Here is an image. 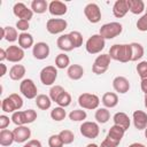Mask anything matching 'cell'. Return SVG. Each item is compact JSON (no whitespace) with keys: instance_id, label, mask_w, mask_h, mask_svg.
I'll return each mask as SVG.
<instances>
[{"instance_id":"obj_1","label":"cell","mask_w":147,"mask_h":147,"mask_svg":"<svg viewBox=\"0 0 147 147\" xmlns=\"http://www.w3.org/2000/svg\"><path fill=\"white\" fill-rule=\"evenodd\" d=\"M109 56L111 60L119 61L122 63H126L131 61L132 51L130 44H115L109 49Z\"/></svg>"},{"instance_id":"obj_2","label":"cell","mask_w":147,"mask_h":147,"mask_svg":"<svg viewBox=\"0 0 147 147\" xmlns=\"http://www.w3.org/2000/svg\"><path fill=\"white\" fill-rule=\"evenodd\" d=\"M11 122L16 126L21 125H26L30 123H33L37 119V111L33 109H28V110H17L11 114Z\"/></svg>"},{"instance_id":"obj_3","label":"cell","mask_w":147,"mask_h":147,"mask_svg":"<svg viewBox=\"0 0 147 147\" xmlns=\"http://www.w3.org/2000/svg\"><path fill=\"white\" fill-rule=\"evenodd\" d=\"M23 107V99L17 93H11L1 101V110L3 113H15Z\"/></svg>"},{"instance_id":"obj_4","label":"cell","mask_w":147,"mask_h":147,"mask_svg":"<svg viewBox=\"0 0 147 147\" xmlns=\"http://www.w3.org/2000/svg\"><path fill=\"white\" fill-rule=\"evenodd\" d=\"M123 31V25L118 22H110V23H106L103 24L100 30H99V34L105 38V39H114L115 37L119 36Z\"/></svg>"},{"instance_id":"obj_5","label":"cell","mask_w":147,"mask_h":147,"mask_svg":"<svg viewBox=\"0 0 147 147\" xmlns=\"http://www.w3.org/2000/svg\"><path fill=\"white\" fill-rule=\"evenodd\" d=\"M106 46V39L102 38L99 33L98 34H92L85 44L86 52L90 54H99Z\"/></svg>"},{"instance_id":"obj_6","label":"cell","mask_w":147,"mask_h":147,"mask_svg":"<svg viewBox=\"0 0 147 147\" xmlns=\"http://www.w3.org/2000/svg\"><path fill=\"white\" fill-rule=\"evenodd\" d=\"M78 105L83 109H88V110L98 109V107L100 105V99H99V96L96 94L83 93L78 98Z\"/></svg>"},{"instance_id":"obj_7","label":"cell","mask_w":147,"mask_h":147,"mask_svg":"<svg viewBox=\"0 0 147 147\" xmlns=\"http://www.w3.org/2000/svg\"><path fill=\"white\" fill-rule=\"evenodd\" d=\"M20 92L22 93L23 96H25L26 99H36L38 96V88L34 84V82L30 78H25L22 79V82L20 83Z\"/></svg>"},{"instance_id":"obj_8","label":"cell","mask_w":147,"mask_h":147,"mask_svg":"<svg viewBox=\"0 0 147 147\" xmlns=\"http://www.w3.org/2000/svg\"><path fill=\"white\" fill-rule=\"evenodd\" d=\"M110 56L109 54H101V55H98L96 59L94 60L93 62V65H92V71L95 74V75H102L105 74L109 65H110Z\"/></svg>"},{"instance_id":"obj_9","label":"cell","mask_w":147,"mask_h":147,"mask_svg":"<svg viewBox=\"0 0 147 147\" xmlns=\"http://www.w3.org/2000/svg\"><path fill=\"white\" fill-rule=\"evenodd\" d=\"M57 78V69L54 65H47L45 68L41 69L40 71V82L46 85V86H51L55 83Z\"/></svg>"},{"instance_id":"obj_10","label":"cell","mask_w":147,"mask_h":147,"mask_svg":"<svg viewBox=\"0 0 147 147\" xmlns=\"http://www.w3.org/2000/svg\"><path fill=\"white\" fill-rule=\"evenodd\" d=\"M79 131H80V134L87 139H94L99 136L100 133V129H99V125L98 123L95 122H83V124L80 125L79 127Z\"/></svg>"},{"instance_id":"obj_11","label":"cell","mask_w":147,"mask_h":147,"mask_svg":"<svg viewBox=\"0 0 147 147\" xmlns=\"http://www.w3.org/2000/svg\"><path fill=\"white\" fill-rule=\"evenodd\" d=\"M84 15L85 17L87 18V21L90 23H99L100 20H101V10H100V7L94 3V2H91V3H87L84 8Z\"/></svg>"},{"instance_id":"obj_12","label":"cell","mask_w":147,"mask_h":147,"mask_svg":"<svg viewBox=\"0 0 147 147\" xmlns=\"http://www.w3.org/2000/svg\"><path fill=\"white\" fill-rule=\"evenodd\" d=\"M68 26V23L64 18H49L46 22V30L51 34H59L63 32Z\"/></svg>"},{"instance_id":"obj_13","label":"cell","mask_w":147,"mask_h":147,"mask_svg":"<svg viewBox=\"0 0 147 147\" xmlns=\"http://www.w3.org/2000/svg\"><path fill=\"white\" fill-rule=\"evenodd\" d=\"M13 13L20 20H25V21H30L33 16V11L29 9L23 2H16L13 7Z\"/></svg>"},{"instance_id":"obj_14","label":"cell","mask_w":147,"mask_h":147,"mask_svg":"<svg viewBox=\"0 0 147 147\" xmlns=\"http://www.w3.org/2000/svg\"><path fill=\"white\" fill-rule=\"evenodd\" d=\"M49 46L47 42L44 41H39L37 44H34V46L32 47V55L34 59L37 60H45L48 57L49 55Z\"/></svg>"},{"instance_id":"obj_15","label":"cell","mask_w":147,"mask_h":147,"mask_svg":"<svg viewBox=\"0 0 147 147\" xmlns=\"http://www.w3.org/2000/svg\"><path fill=\"white\" fill-rule=\"evenodd\" d=\"M7 60L13 63H18L24 59V49L17 45H11L7 49Z\"/></svg>"},{"instance_id":"obj_16","label":"cell","mask_w":147,"mask_h":147,"mask_svg":"<svg viewBox=\"0 0 147 147\" xmlns=\"http://www.w3.org/2000/svg\"><path fill=\"white\" fill-rule=\"evenodd\" d=\"M113 87L114 90L119 94H125L130 90V82L124 76H117L113 80Z\"/></svg>"},{"instance_id":"obj_17","label":"cell","mask_w":147,"mask_h":147,"mask_svg":"<svg viewBox=\"0 0 147 147\" xmlns=\"http://www.w3.org/2000/svg\"><path fill=\"white\" fill-rule=\"evenodd\" d=\"M13 132H14L15 142H17V144H22V142L29 141V138L31 137V130L25 125L16 126L13 130Z\"/></svg>"},{"instance_id":"obj_18","label":"cell","mask_w":147,"mask_h":147,"mask_svg":"<svg viewBox=\"0 0 147 147\" xmlns=\"http://www.w3.org/2000/svg\"><path fill=\"white\" fill-rule=\"evenodd\" d=\"M48 11L53 16H63L68 11V7L60 0H53L48 5Z\"/></svg>"},{"instance_id":"obj_19","label":"cell","mask_w":147,"mask_h":147,"mask_svg":"<svg viewBox=\"0 0 147 147\" xmlns=\"http://www.w3.org/2000/svg\"><path fill=\"white\" fill-rule=\"evenodd\" d=\"M133 125L137 130H145L147 127V114L142 110H134L132 114Z\"/></svg>"},{"instance_id":"obj_20","label":"cell","mask_w":147,"mask_h":147,"mask_svg":"<svg viewBox=\"0 0 147 147\" xmlns=\"http://www.w3.org/2000/svg\"><path fill=\"white\" fill-rule=\"evenodd\" d=\"M129 11V6H127V0H117L115 1L113 6V14L117 18L124 17Z\"/></svg>"},{"instance_id":"obj_21","label":"cell","mask_w":147,"mask_h":147,"mask_svg":"<svg viewBox=\"0 0 147 147\" xmlns=\"http://www.w3.org/2000/svg\"><path fill=\"white\" fill-rule=\"evenodd\" d=\"M113 121H114V124H115V125H118V126L123 127L125 131L129 130L130 124H131L130 117H129L125 113H123V111L116 113V114L114 115V117H113Z\"/></svg>"},{"instance_id":"obj_22","label":"cell","mask_w":147,"mask_h":147,"mask_svg":"<svg viewBox=\"0 0 147 147\" xmlns=\"http://www.w3.org/2000/svg\"><path fill=\"white\" fill-rule=\"evenodd\" d=\"M18 33H17V29L13 28V26H5L1 29V39H6L8 42H14L16 40H18Z\"/></svg>"},{"instance_id":"obj_23","label":"cell","mask_w":147,"mask_h":147,"mask_svg":"<svg viewBox=\"0 0 147 147\" xmlns=\"http://www.w3.org/2000/svg\"><path fill=\"white\" fill-rule=\"evenodd\" d=\"M124 133H125V130H124L123 127H121V126L114 124L113 126H110L107 137L110 138V139H111L113 141H115L116 144H119L121 140H122V138L124 137Z\"/></svg>"},{"instance_id":"obj_24","label":"cell","mask_w":147,"mask_h":147,"mask_svg":"<svg viewBox=\"0 0 147 147\" xmlns=\"http://www.w3.org/2000/svg\"><path fill=\"white\" fill-rule=\"evenodd\" d=\"M56 45L63 52H70V51H72L75 48L72 42H71V40H70L69 33L68 34H61L56 40Z\"/></svg>"},{"instance_id":"obj_25","label":"cell","mask_w":147,"mask_h":147,"mask_svg":"<svg viewBox=\"0 0 147 147\" xmlns=\"http://www.w3.org/2000/svg\"><path fill=\"white\" fill-rule=\"evenodd\" d=\"M67 75L72 80H79L84 75V68L80 64H70L67 70Z\"/></svg>"},{"instance_id":"obj_26","label":"cell","mask_w":147,"mask_h":147,"mask_svg":"<svg viewBox=\"0 0 147 147\" xmlns=\"http://www.w3.org/2000/svg\"><path fill=\"white\" fill-rule=\"evenodd\" d=\"M101 101H102L105 108H114L118 103V95L114 92H107L102 95Z\"/></svg>"},{"instance_id":"obj_27","label":"cell","mask_w":147,"mask_h":147,"mask_svg":"<svg viewBox=\"0 0 147 147\" xmlns=\"http://www.w3.org/2000/svg\"><path fill=\"white\" fill-rule=\"evenodd\" d=\"M18 46L23 49H28L30 47H33V37L32 34L28 32H21L18 36Z\"/></svg>"},{"instance_id":"obj_28","label":"cell","mask_w":147,"mask_h":147,"mask_svg":"<svg viewBox=\"0 0 147 147\" xmlns=\"http://www.w3.org/2000/svg\"><path fill=\"white\" fill-rule=\"evenodd\" d=\"M14 141H15V138H14V132L13 131H10L8 129H5V130L0 131V145L1 146L8 147Z\"/></svg>"},{"instance_id":"obj_29","label":"cell","mask_w":147,"mask_h":147,"mask_svg":"<svg viewBox=\"0 0 147 147\" xmlns=\"http://www.w3.org/2000/svg\"><path fill=\"white\" fill-rule=\"evenodd\" d=\"M25 75V67L22 64H14L9 70V77L13 80H21Z\"/></svg>"},{"instance_id":"obj_30","label":"cell","mask_w":147,"mask_h":147,"mask_svg":"<svg viewBox=\"0 0 147 147\" xmlns=\"http://www.w3.org/2000/svg\"><path fill=\"white\" fill-rule=\"evenodd\" d=\"M129 11L134 15H139L145 10V2L142 0H127Z\"/></svg>"},{"instance_id":"obj_31","label":"cell","mask_w":147,"mask_h":147,"mask_svg":"<svg viewBox=\"0 0 147 147\" xmlns=\"http://www.w3.org/2000/svg\"><path fill=\"white\" fill-rule=\"evenodd\" d=\"M48 5L46 0H33L31 2V10L36 14H44L48 10Z\"/></svg>"},{"instance_id":"obj_32","label":"cell","mask_w":147,"mask_h":147,"mask_svg":"<svg viewBox=\"0 0 147 147\" xmlns=\"http://www.w3.org/2000/svg\"><path fill=\"white\" fill-rule=\"evenodd\" d=\"M36 105L39 109L41 110H47L51 108L52 106V100L49 98V95L46 94H38V96L36 98Z\"/></svg>"},{"instance_id":"obj_33","label":"cell","mask_w":147,"mask_h":147,"mask_svg":"<svg viewBox=\"0 0 147 147\" xmlns=\"http://www.w3.org/2000/svg\"><path fill=\"white\" fill-rule=\"evenodd\" d=\"M94 118L96 119L98 123L105 124L110 119V113H109V110L107 108H98L95 110Z\"/></svg>"},{"instance_id":"obj_34","label":"cell","mask_w":147,"mask_h":147,"mask_svg":"<svg viewBox=\"0 0 147 147\" xmlns=\"http://www.w3.org/2000/svg\"><path fill=\"white\" fill-rule=\"evenodd\" d=\"M130 46H131V51H132L131 61H138V60H140L144 56V53H145L142 45L139 44V42H131Z\"/></svg>"},{"instance_id":"obj_35","label":"cell","mask_w":147,"mask_h":147,"mask_svg":"<svg viewBox=\"0 0 147 147\" xmlns=\"http://www.w3.org/2000/svg\"><path fill=\"white\" fill-rule=\"evenodd\" d=\"M70 65V59L65 53H60L55 57V67L57 69H65Z\"/></svg>"},{"instance_id":"obj_36","label":"cell","mask_w":147,"mask_h":147,"mask_svg":"<svg viewBox=\"0 0 147 147\" xmlns=\"http://www.w3.org/2000/svg\"><path fill=\"white\" fill-rule=\"evenodd\" d=\"M65 116H67V111H65L64 108H62V107H55V108H53L52 111H51V117H52V119H54V121H56V122L63 121V119L65 118Z\"/></svg>"},{"instance_id":"obj_37","label":"cell","mask_w":147,"mask_h":147,"mask_svg":"<svg viewBox=\"0 0 147 147\" xmlns=\"http://www.w3.org/2000/svg\"><path fill=\"white\" fill-rule=\"evenodd\" d=\"M56 103L59 105V107H62V108H65V107L70 106V103H71V95H70V93L64 90L61 93V95L57 98Z\"/></svg>"},{"instance_id":"obj_38","label":"cell","mask_w":147,"mask_h":147,"mask_svg":"<svg viewBox=\"0 0 147 147\" xmlns=\"http://www.w3.org/2000/svg\"><path fill=\"white\" fill-rule=\"evenodd\" d=\"M86 117H87V114L83 109H75V110L70 111V114H69V118L72 122H82V121L86 119Z\"/></svg>"},{"instance_id":"obj_39","label":"cell","mask_w":147,"mask_h":147,"mask_svg":"<svg viewBox=\"0 0 147 147\" xmlns=\"http://www.w3.org/2000/svg\"><path fill=\"white\" fill-rule=\"evenodd\" d=\"M59 136L61 137V139H62V141H63L64 145H70V144H72L74 140H75V134H74V132H72L71 130H68V129L62 130V131L59 133Z\"/></svg>"},{"instance_id":"obj_40","label":"cell","mask_w":147,"mask_h":147,"mask_svg":"<svg viewBox=\"0 0 147 147\" xmlns=\"http://www.w3.org/2000/svg\"><path fill=\"white\" fill-rule=\"evenodd\" d=\"M69 37H70V40L74 45L75 48H78L83 45V36L79 31H71L69 32Z\"/></svg>"},{"instance_id":"obj_41","label":"cell","mask_w":147,"mask_h":147,"mask_svg":"<svg viewBox=\"0 0 147 147\" xmlns=\"http://www.w3.org/2000/svg\"><path fill=\"white\" fill-rule=\"evenodd\" d=\"M63 91H64V88L61 85H53L51 87V90H49V98H51V100L54 101V102H56L57 98L61 95V93Z\"/></svg>"},{"instance_id":"obj_42","label":"cell","mask_w":147,"mask_h":147,"mask_svg":"<svg viewBox=\"0 0 147 147\" xmlns=\"http://www.w3.org/2000/svg\"><path fill=\"white\" fill-rule=\"evenodd\" d=\"M137 72L140 77V79L147 78V61H141L137 64Z\"/></svg>"},{"instance_id":"obj_43","label":"cell","mask_w":147,"mask_h":147,"mask_svg":"<svg viewBox=\"0 0 147 147\" xmlns=\"http://www.w3.org/2000/svg\"><path fill=\"white\" fill-rule=\"evenodd\" d=\"M63 141L59 134H53L48 138V146L49 147H63Z\"/></svg>"},{"instance_id":"obj_44","label":"cell","mask_w":147,"mask_h":147,"mask_svg":"<svg viewBox=\"0 0 147 147\" xmlns=\"http://www.w3.org/2000/svg\"><path fill=\"white\" fill-rule=\"evenodd\" d=\"M137 28L141 32L147 31V13H145L138 21H137Z\"/></svg>"},{"instance_id":"obj_45","label":"cell","mask_w":147,"mask_h":147,"mask_svg":"<svg viewBox=\"0 0 147 147\" xmlns=\"http://www.w3.org/2000/svg\"><path fill=\"white\" fill-rule=\"evenodd\" d=\"M30 28V23L29 21H25V20H18L16 22V29L22 31V32H25L28 29Z\"/></svg>"},{"instance_id":"obj_46","label":"cell","mask_w":147,"mask_h":147,"mask_svg":"<svg viewBox=\"0 0 147 147\" xmlns=\"http://www.w3.org/2000/svg\"><path fill=\"white\" fill-rule=\"evenodd\" d=\"M9 123H10V119L7 115H5V114L0 115V129L1 130H5L9 125Z\"/></svg>"},{"instance_id":"obj_47","label":"cell","mask_w":147,"mask_h":147,"mask_svg":"<svg viewBox=\"0 0 147 147\" xmlns=\"http://www.w3.org/2000/svg\"><path fill=\"white\" fill-rule=\"evenodd\" d=\"M117 145H118V144H116L115 141H113L110 138L106 137V138H105V140L101 142L100 147H117Z\"/></svg>"},{"instance_id":"obj_48","label":"cell","mask_w":147,"mask_h":147,"mask_svg":"<svg viewBox=\"0 0 147 147\" xmlns=\"http://www.w3.org/2000/svg\"><path fill=\"white\" fill-rule=\"evenodd\" d=\"M26 144H28L30 147H42V146H41V142H40L39 140H37V139H31V140H29Z\"/></svg>"},{"instance_id":"obj_49","label":"cell","mask_w":147,"mask_h":147,"mask_svg":"<svg viewBox=\"0 0 147 147\" xmlns=\"http://www.w3.org/2000/svg\"><path fill=\"white\" fill-rule=\"evenodd\" d=\"M140 88H141V91H142L145 94H147V78H146V79H141Z\"/></svg>"},{"instance_id":"obj_50","label":"cell","mask_w":147,"mask_h":147,"mask_svg":"<svg viewBox=\"0 0 147 147\" xmlns=\"http://www.w3.org/2000/svg\"><path fill=\"white\" fill-rule=\"evenodd\" d=\"M5 60H7V52H6V49L0 48V61L3 62Z\"/></svg>"},{"instance_id":"obj_51","label":"cell","mask_w":147,"mask_h":147,"mask_svg":"<svg viewBox=\"0 0 147 147\" xmlns=\"http://www.w3.org/2000/svg\"><path fill=\"white\" fill-rule=\"evenodd\" d=\"M0 67H1V74H0V77H3V76L6 75V72H7V67H6V64H3L2 62L0 63Z\"/></svg>"},{"instance_id":"obj_52","label":"cell","mask_w":147,"mask_h":147,"mask_svg":"<svg viewBox=\"0 0 147 147\" xmlns=\"http://www.w3.org/2000/svg\"><path fill=\"white\" fill-rule=\"evenodd\" d=\"M129 147H146L144 144H140V142H133V144H131Z\"/></svg>"},{"instance_id":"obj_53","label":"cell","mask_w":147,"mask_h":147,"mask_svg":"<svg viewBox=\"0 0 147 147\" xmlns=\"http://www.w3.org/2000/svg\"><path fill=\"white\" fill-rule=\"evenodd\" d=\"M144 105H145V107L147 108V94H145V98H144Z\"/></svg>"},{"instance_id":"obj_54","label":"cell","mask_w":147,"mask_h":147,"mask_svg":"<svg viewBox=\"0 0 147 147\" xmlns=\"http://www.w3.org/2000/svg\"><path fill=\"white\" fill-rule=\"evenodd\" d=\"M86 147H100V146H98L96 144H88L86 145Z\"/></svg>"},{"instance_id":"obj_55","label":"cell","mask_w":147,"mask_h":147,"mask_svg":"<svg viewBox=\"0 0 147 147\" xmlns=\"http://www.w3.org/2000/svg\"><path fill=\"white\" fill-rule=\"evenodd\" d=\"M145 137H146V139H147V127L145 129Z\"/></svg>"},{"instance_id":"obj_56","label":"cell","mask_w":147,"mask_h":147,"mask_svg":"<svg viewBox=\"0 0 147 147\" xmlns=\"http://www.w3.org/2000/svg\"><path fill=\"white\" fill-rule=\"evenodd\" d=\"M145 10H146V13H147V8H146V9H145Z\"/></svg>"}]
</instances>
